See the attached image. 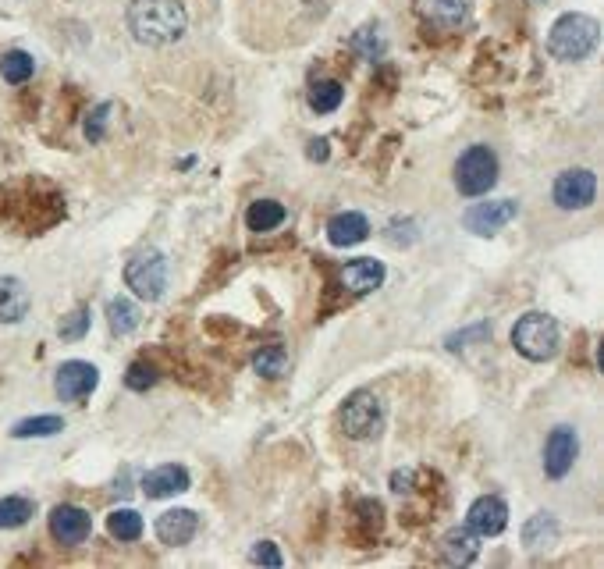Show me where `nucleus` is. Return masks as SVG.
<instances>
[{"instance_id": "f257e3e1", "label": "nucleus", "mask_w": 604, "mask_h": 569, "mask_svg": "<svg viewBox=\"0 0 604 569\" xmlns=\"http://www.w3.org/2000/svg\"><path fill=\"white\" fill-rule=\"evenodd\" d=\"M189 29L182 0H132L128 4V33L143 47H167L178 43Z\"/></svg>"}, {"instance_id": "f03ea898", "label": "nucleus", "mask_w": 604, "mask_h": 569, "mask_svg": "<svg viewBox=\"0 0 604 569\" xmlns=\"http://www.w3.org/2000/svg\"><path fill=\"white\" fill-rule=\"evenodd\" d=\"M601 43V25L590 15H562L548 33V50L558 61H583Z\"/></svg>"}, {"instance_id": "7ed1b4c3", "label": "nucleus", "mask_w": 604, "mask_h": 569, "mask_svg": "<svg viewBox=\"0 0 604 569\" xmlns=\"http://www.w3.org/2000/svg\"><path fill=\"white\" fill-rule=\"evenodd\" d=\"M558 342H562V331H558L555 317L548 313H526L519 317L516 328H512V345H516V353H523L526 360L533 363H544L558 353Z\"/></svg>"}, {"instance_id": "20e7f679", "label": "nucleus", "mask_w": 604, "mask_h": 569, "mask_svg": "<svg viewBox=\"0 0 604 569\" xmlns=\"http://www.w3.org/2000/svg\"><path fill=\"white\" fill-rule=\"evenodd\" d=\"M455 185L462 196H484L498 185V157L491 146H469L455 164Z\"/></svg>"}, {"instance_id": "39448f33", "label": "nucleus", "mask_w": 604, "mask_h": 569, "mask_svg": "<svg viewBox=\"0 0 604 569\" xmlns=\"http://www.w3.org/2000/svg\"><path fill=\"white\" fill-rule=\"evenodd\" d=\"M125 285L136 292L139 299H146V303H157L167 289V257L160 249L136 253L125 267Z\"/></svg>"}, {"instance_id": "423d86ee", "label": "nucleus", "mask_w": 604, "mask_h": 569, "mask_svg": "<svg viewBox=\"0 0 604 569\" xmlns=\"http://www.w3.org/2000/svg\"><path fill=\"white\" fill-rule=\"evenodd\" d=\"M384 424V406L374 392H356L342 406V427L349 438H370Z\"/></svg>"}, {"instance_id": "0eeeda50", "label": "nucleus", "mask_w": 604, "mask_h": 569, "mask_svg": "<svg viewBox=\"0 0 604 569\" xmlns=\"http://www.w3.org/2000/svg\"><path fill=\"white\" fill-rule=\"evenodd\" d=\"M551 196H555V203L562 210H583V207H590V203H594V196H597L594 171H587V168L562 171V175L555 178V189H551Z\"/></svg>"}, {"instance_id": "6e6552de", "label": "nucleus", "mask_w": 604, "mask_h": 569, "mask_svg": "<svg viewBox=\"0 0 604 569\" xmlns=\"http://www.w3.org/2000/svg\"><path fill=\"white\" fill-rule=\"evenodd\" d=\"M576 456H580V438H576L573 427H555L544 441V473L562 481L565 473L573 470Z\"/></svg>"}, {"instance_id": "1a4fd4ad", "label": "nucleus", "mask_w": 604, "mask_h": 569, "mask_svg": "<svg viewBox=\"0 0 604 569\" xmlns=\"http://www.w3.org/2000/svg\"><path fill=\"white\" fill-rule=\"evenodd\" d=\"M516 214H519L516 200H491V203L469 207L466 217H462V225H466V232H473V235H494L498 228L516 221Z\"/></svg>"}, {"instance_id": "9d476101", "label": "nucleus", "mask_w": 604, "mask_h": 569, "mask_svg": "<svg viewBox=\"0 0 604 569\" xmlns=\"http://www.w3.org/2000/svg\"><path fill=\"white\" fill-rule=\"evenodd\" d=\"M96 385H100V370H96L93 363L68 360V363H61V370H57V395H61L64 402L89 399V395L96 392Z\"/></svg>"}, {"instance_id": "9b49d317", "label": "nucleus", "mask_w": 604, "mask_h": 569, "mask_svg": "<svg viewBox=\"0 0 604 569\" xmlns=\"http://www.w3.org/2000/svg\"><path fill=\"white\" fill-rule=\"evenodd\" d=\"M466 520H469V530L477 537H498L501 530L509 527V505L501 502L498 495H484L469 505Z\"/></svg>"}, {"instance_id": "f8f14e48", "label": "nucleus", "mask_w": 604, "mask_h": 569, "mask_svg": "<svg viewBox=\"0 0 604 569\" xmlns=\"http://www.w3.org/2000/svg\"><path fill=\"white\" fill-rule=\"evenodd\" d=\"M89 530H93V520H89V513L79 509V505H57L54 513H50V534H54V541H61V545L68 548L82 545L89 537Z\"/></svg>"}, {"instance_id": "ddd939ff", "label": "nucleus", "mask_w": 604, "mask_h": 569, "mask_svg": "<svg viewBox=\"0 0 604 569\" xmlns=\"http://www.w3.org/2000/svg\"><path fill=\"white\" fill-rule=\"evenodd\" d=\"M196 534H199V516L192 509H167L157 520V537L171 548L189 545Z\"/></svg>"}, {"instance_id": "4468645a", "label": "nucleus", "mask_w": 604, "mask_h": 569, "mask_svg": "<svg viewBox=\"0 0 604 569\" xmlns=\"http://www.w3.org/2000/svg\"><path fill=\"white\" fill-rule=\"evenodd\" d=\"M189 470L185 466H157V470H150L143 477V491L146 498H171V495H182V491H189Z\"/></svg>"}, {"instance_id": "2eb2a0df", "label": "nucleus", "mask_w": 604, "mask_h": 569, "mask_svg": "<svg viewBox=\"0 0 604 569\" xmlns=\"http://www.w3.org/2000/svg\"><path fill=\"white\" fill-rule=\"evenodd\" d=\"M420 15L441 33H455L469 18V0H423Z\"/></svg>"}, {"instance_id": "dca6fc26", "label": "nucleus", "mask_w": 604, "mask_h": 569, "mask_svg": "<svg viewBox=\"0 0 604 569\" xmlns=\"http://www.w3.org/2000/svg\"><path fill=\"white\" fill-rule=\"evenodd\" d=\"M384 281V264L381 260H352L342 267V289H349L352 296H366V292L381 289Z\"/></svg>"}, {"instance_id": "f3484780", "label": "nucleus", "mask_w": 604, "mask_h": 569, "mask_svg": "<svg viewBox=\"0 0 604 569\" xmlns=\"http://www.w3.org/2000/svg\"><path fill=\"white\" fill-rule=\"evenodd\" d=\"M370 235V221L356 210H345V214H334L327 221V239L331 246H359V242Z\"/></svg>"}, {"instance_id": "a211bd4d", "label": "nucleus", "mask_w": 604, "mask_h": 569, "mask_svg": "<svg viewBox=\"0 0 604 569\" xmlns=\"http://www.w3.org/2000/svg\"><path fill=\"white\" fill-rule=\"evenodd\" d=\"M32 296L18 278H0V324H18L29 313Z\"/></svg>"}, {"instance_id": "6ab92c4d", "label": "nucleus", "mask_w": 604, "mask_h": 569, "mask_svg": "<svg viewBox=\"0 0 604 569\" xmlns=\"http://www.w3.org/2000/svg\"><path fill=\"white\" fill-rule=\"evenodd\" d=\"M441 555H445L448 566H469L480 555L477 534L473 530H448L445 541H441Z\"/></svg>"}, {"instance_id": "aec40b11", "label": "nucleus", "mask_w": 604, "mask_h": 569, "mask_svg": "<svg viewBox=\"0 0 604 569\" xmlns=\"http://www.w3.org/2000/svg\"><path fill=\"white\" fill-rule=\"evenodd\" d=\"M32 75H36V61L25 50H8V54L0 57V79L8 82V86H25Z\"/></svg>"}, {"instance_id": "412c9836", "label": "nucleus", "mask_w": 604, "mask_h": 569, "mask_svg": "<svg viewBox=\"0 0 604 569\" xmlns=\"http://www.w3.org/2000/svg\"><path fill=\"white\" fill-rule=\"evenodd\" d=\"M285 221V207L278 200H256L246 210V225L249 232H274V228Z\"/></svg>"}, {"instance_id": "4be33fe9", "label": "nucleus", "mask_w": 604, "mask_h": 569, "mask_svg": "<svg viewBox=\"0 0 604 569\" xmlns=\"http://www.w3.org/2000/svg\"><path fill=\"white\" fill-rule=\"evenodd\" d=\"M36 513V505L32 498H22V495H8L0 498V530H15V527H25Z\"/></svg>"}, {"instance_id": "5701e85b", "label": "nucleus", "mask_w": 604, "mask_h": 569, "mask_svg": "<svg viewBox=\"0 0 604 569\" xmlns=\"http://www.w3.org/2000/svg\"><path fill=\"white\" fill-rule=\"evenodd\" d=\"M342 100H345V89H342V82H334V79H324V82H317V86L310 89V107L317 114L338 111V107H342Z\"/></svg>"}, {"instance_id": "b1692460", "label": "nucleus", "mask_w": 604, "mask_h": 569, "mask_svg": "<svg viewBox=\"0 0 604 569\" xmlns=\"http://www.w3.org/2000/svg\"><path fill=\"white\" fill-rule=\"evenodd\" d=\"M107 530L118 541H139L143 537V516L136 509H114L111 520H107Z\"/></svg>"}, {"instance_id": "393cba45", "label": "nucleus", "mask_w": 604, "mask_h": 569, "mask_svg": "<svg viewBox=\"0 0 604 569\" xmlns=\"http://www.w3.org/2000/svg\"><path fill=\"white\" fill-rule=\"evenodd\" d=\"M107 324L114 335H132L139 328V310L128 299H111L107 303Z\"/></svg>"}, {"instance_id": "a878e982", "label": "nucleus", "mask_w": 604, "mask_h": 569, "mask_svg": "<svg viewBox=\"0 0 604 569\" xmlns=\"http://www.w3.org/2000/svg\"><path fill=\"white\" fill-rule=\"evenodd\" d=\"M253 370L260 377H281L288 370V353H285V345H263L260 353L253 356Z\"/></svg>"}, {"instance_id": "bb28decb", "label": "nucleus", "mask_w": 604, "mask_h": 569, "mask_svg": "<svg viewBox=\"0 0 604 569\" xmlns=\"http://www.w3.org/2000/svg\"><path fill=\"white\" fill-rule=\"evenodd\" d=\"M555 537H558V523L551 520L548 513L533 516V520L526 523V530H523L526 548H548V545H555Z\"/></svg>"}, {"instance_id": "cd10ccee", "label": "nucleus", "mask_w": 604, "mask_h": 569, "mask_svg": "<svg viewBox=\"0 0 604 569\" xmlns=\"http://www.w3.org/2000/svg\"><path fill=\"white\" fill-rule=\"evenodd\" d=\"M64 431V420L61 417H29V420H18L11 427L15 438H50V434H61Z\"/></svg>"}, {"instance_id": "c85d7f7f", "label": "nucleus", "mask_w": 604, "mask_h": 569, "mask_svg": "<svg viewBox=\"0 0 604 569\" xmlns=\"http://www.w3.org/2000/svg\"><path fill=\"white\" fill-rule=\"evenodd\" d=\"M86 331H89V306H79V310H72L64 317L57 335H61L64 342H79V338H86Z\"/></svg>"}, {"instance_id": "c756f323", "label": "nucleus", "mask_w": 604, "mask_h": 569, "mask_svg": "<svg viewBox=\"0 0 604 569\" xmlns=\"http://www.w3.org/2000/svg\"><path fill=\"white\" fill-rule=\"evenodd\" d=\"M352 50H356L359 57H366V61H374V57H381L384 43L381 36H377V29H359V33L352 36Z\"/></svg>"}, {"instance_id": "7c9ffc66", "label": "nucleus", "mask_w": 604, "mask_h": 569, "mask_svg": "<svg viewBox=\"0 0 604 569\" xmlns=\"http://www.w3.org/2000/svg\"><path fill=\"white\" fill-rule=\"evenodd\" d=\"M125 385L132 388V392H146V388L157 385V370H153L150 363H132L125 374Z\"/></svg>"}, {"instance_id": "2f4dec72", "label": "nucleus", "mask_w": 604, "mask_h": 569, "mask_svg": "<svg viewBox=\"0 0 604 569\" xmlns=\"http://www.w3.org/2000/svg\"><path fill=\"white\" fill-rule=\"evenodd\" d=\"M111 111H114L111 104L93 107V114H89V121H86V136H89V143H100V139H104V125H107V114H111Z\"/></svg>"}, {"instance_id": "473e14b6", "label": "nucleus", "mask_w": 604, "mask_h": 569, "mask_svg": "<svg viewBox=\"0 0 604 569\" xmlns=\"http://www.w3.org/2000/svg\"><path fill=\"white\" fill-rule=\"evenodd\" d=\"M249 562H253V566H274L278 569L281 562V552H278V545H274V541H260V545L253 548V555H249Z\"/></svg>"}, {"instance_id": "72a5a7b5", "label": "nucleus", "mask_w": 604, "mask_h": 569, "mask_svg": "<svg viewBox=\"0 0 604 569\" xmlns=\"http://www.w3.org/2000/svg\"><path fill=\"white\" fill-rule=\"evenodd\" d=\"M310 157H313V161H327V139H317V143H310Z\"/></svg>"}]
</instances>
